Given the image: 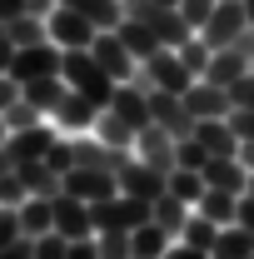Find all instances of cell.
<instances>
[{
  "label": "cell",
  "instance_id": "cell-28",
  "mask_svg": "<svg viewBox=\"0 0 254 259\" xmlns=\"http://www.w3.org/2000/svg\"><path fill=\"white\" fill-rule=\"evenodd\" d=\"M204 220H215V225H234V209H239V194H224V190H204L199 194V204H194Z\"/></svg>",
  "mask_w": 254,
  "mask_h": 259
},
{
  "label": "cell",
  "instance_id": "cell-17",
  "mask_svg": "<svg viewBox=\"0 0 254 259\" xmlns=\"http://www.w3.org/2000/svg\"><path fill=\"white\" fill-rule=\"evenodd\" d=\"M70 155H75V164H85V169H115V175H120L125 160H130L125 150H110L95 135H90V140H70Z\"/></svg>",
  "mask_w": 254,
  "mask_h": 259
},
{
  "label": "cell",
  "instance_id": "cell-20",
  "mask_svg": "<svg viewBox=\"0 0 254 259\" xmlns=\"http://www.w3.org/2000/svg\"><path fill=\"white\" fill-rule=\"evenodd\" d=\"M204 185L209 190H224V194H244V185H249V169L239 164V155H229V160H215L204 164Z\"/></svg>",
  "mask_w": 254,
  "mask_h": 259
},
{
  "label": "cell",
  "instance_id": "cell-14",
  "mask_svg": "<svg viewBox=\"0 0 254 259\" xmlns=\"http://www.w3.org/2000/svg\"><path fill=\"white\" fill-rule=\"evenodd\" d=\"M55 229H60L65 239H90V234H95V220H90V204L60 190V194H55Z\"/></svg>",
  "mask_w": 254,
  "mask_h": 259
},
{
  "label": "cell",
  "instance_id": "cell-30",
  "mask_svg": "<svg viewBox=\"0 0 254 259\" xmlns=\"http://www.w3.org/2000/svg\"><path fill=\"white\" fill-rule=\"evenodd\" d=\"M5 30H10V40L15 45H40V40H50V25L40 20V15H15V20H5Z\"/></svg>",
  "mask_w": 254,
  "mask_h": 259
},
{
  "label": "cell",
  "instance_id": "cell-9",
  "mask_svg": "<svg viewBox=\"0 0 254 259\" xmlns=\"http://www.w3.org/2000/svg\"><path fill=\"white\" fill-rule=\"evenodd\" d=\"M150 125H164L175 140H190L194 135V115L185 110V95H175V90H150Z\"/></svg>",
  "mask_w": 254,
  "mask_h": 259
},
{
  "label": "cell",
  "instance_id": "cell-22",
  "mask_svg": "<svg viewBox=\"0 0 254 259\" xmlns=\"http://www.w3.org/2000/svg\"><path fill=\"white\" fill-rule=\"evenodd\" d=\"M20 95L30 100L40 115H55V110H60V100L70 95V85H65V75H45V80H30V85H20Z\"/></svg>",
  "mask_w": 254,
  "mask_h": 259
},
{
  "label": "cell",
  "instance_id": "cell-44",
  "mask_svg": "<svg viewBox=\"0 0 254 259\" xmlns=\"http://www.w3.org/2000/svg\"><path fill=\"white\" fill-rule=\"evenodd\" d=\"M65 259H100V239L90 234V239H70V254Z\"/></svg>",
  "mask_w": 254,
  "mask_h": 259
},
{
  "label": "cell",
  "instance_id": "cell-51",
  "mask_svg": "<svg viewBox=\"0 0 254 259\" xmlns=\"http://www.w3.org/2000/svg\"><path fill=\"white\" fill-rule=\"evenodd\" d=\"M15 15H25V0H0V25L15 20Z\"/></svg>",
  "mask_w": 254,
  "mask_h": 259
},
{
  "label": "cell",
  "instance_id": "cell-52",
  "mask_svg": "<svg viewBox=\"0 0 254 259\" xmlns=\"http://www.w3.org/2000/svg\"><path fill=\"white\" fill-rule=\"evenodd\" d=\"M5 175H15V155H10V150L0 145V180H5Z\"/></svg>",
  "mask_w": 254,
  "mask_h": 259
},
{
  "label": "cell",
  "instance_id": "cell-5",
  "mask_svg": "<svg viewBox=\"0 0 254 259\" xmlns=\"http://www.w3.org/2000/svg\"><path fill=\"white\" fill-rule=\"evenodd\" d=\"M249 30V15H244V0H220L215 10H209V20L199 25V35L209 40V50H224V45H234L239 35Z\"/></svg>",
  "mask_w": 254,
  "mask_h": 259
},
{
  "label": "cell",
  "instance_id": "cell-12",
  "mask_svg": "<svg viewBox=\"0 0 254 259\" xmlns=\"http://www.w3.org/2000/svg\"><path fill=\"white\" fill-rule=\"evenodd\" d=\"M185 110H190L194 120H215V115H229V110H234V100H229V90L215 85V80H194L190 90H185Z\"/></svg>",
  "mask_w": 254,
  "mask_h": 259
},
{
  "label": "cell",
  "instance_id": "cell-31",
  "mask_svg": "<svg viewBox=\"0 0 254 259\" xmlns=\"http://www.w3.org/2000/svg\"><path fill=\"white\" fill-rule=\"evenodd\" d=\"M180 239H185V244H194V249H215V239H220V225H215V220H204V214L194 209L190 220H185V229H180Z\"/></svg>",
  "mask_w": 254,
  "mask_h": 259
},
{
  "label": "cell",
  "instance_id": "cell-15",
  "mask_svg": "<svg viewBox=\"0 0 254 259\" xmlns=\"http://www.w3.org/2000/svg\"><path fill=\"white\" fill-rule=\"evenodd\" d=\"M105 110H115L125 125L145 130V125H150V90H145V85H135V80H125V85H115V100H110Z\"/></svg>",
  "mask_w": 254,
  "mask_h": 259
},
{
  "label": "cell",
  "instance_id": "cell-40",
  "mask_svg": "<svg viewBox=\"0 0 254 259\" xmlns=\"http://www.w3.org/2000/svg\"><path fill=\"white\" fill-rule=\"evenodd\" d=\"M215 5H220V0H180V15H185L194 30H199V25L209 20V10H215Z\"/></svg>",
  "mask_w": 254,
  "mask_h": 259
},
{
  "label": "cell",
  "instance_id": "cell-23",
  "mask_svg": "<svg viewBox=\"0 0 254 259\" xmlns=\"http://www.w3.org/2000/svg\"><path fill=\"white\" fill-rule=\"evenodd\" d=\"M115 35H120V40H125V45H130V55H135V60H140V65L150 60L155 50H164V45H159V35L150 30L145 20H135V15H125V20L115 25Z\"/></svg>",
  "mask_w": 254,
  "mask_h": 259
},
{
  "label": "cell",
  "instance_id": "cell-21",
  "mask_svg": "<svg viewBox=\"0 0 254 259\" xmlns=\"http://www.w3.org/2000/svg\"><path fill=\"white\" fill-rule=\"evenodd\" d=\"M50 229H55V194H30L20 204V234L25 239H40Z\"/></svg>",
  "mask_w": 254,
  "mask_h": 259
},
{
  "label": "cell",
  "instance_id": "cell-4",
  "mask_svg": "<svg viewBox=\"0 0 254 259\" xmlns=\"http://www.w3.org/2000/svg\"><path fill=\"white\" fill-rule=\"evenodd\" d=\"M60 190L75 194V199H85V204H100V199L120 194V175H115V169H85V164H70V169L60 175Z\"/></svg>",
  "mask_w": 254,
  "mask_h": 259
},
{
  "label": "cell",
  "instance_id": "cell-46",
  "mask_svg": "<svg viewBox=\"0 0 254 259\" xmlns=\"http://www.w3.org/2000/svg\"><path fill=\"white\" fill-rule=\"evenodd\" d=\"M159 259H209V249H194V244H185V239H180V244H170Z\"/></svg>",
  "mask_w": 254,
  "mask_h": 259
},
{
  "label": "cell",
  "instance_id": "cell-54",
  "mask_svg": "<svg viewBox=\"0 0 254 259\" xmlns=\"http://www.w3.org/2000/svg\"><path fill=\"white\" fill-rule=\"evenodd\" d=\"M5 140H10V125H5V115H0V145H5Z\"/></svg>",
  "mask_w": 254,
  "mask_h": 259
},
{
  "label": "cell",
  "instance_id": "cell-11",
  "mask_svg": "<svg viewBox=\"0 0 254 259\" xmlns=\"http://www.w3.org/2000/svg\"><path fill=\"white\" fill-rule=\"evenodd\" d=\"M120 190H125V194H135V199H150V204H155L159 194L170 190V175H159L155 164H145L140 155H130V160H125V169H120Z\"/></svg>",
  "mask_w": 254,
  "mask_h": 259
},
{
  "label": "cell",
  "instance_id": "cell-18",
  "mask_svg": "<svg viewBox=\"0 0 254 259\" xmlns=\"http://www.w3.org/2000/svg\"><path fill=\"white\" fill-rule=\"evenodd\" d=\"M249 70H254V60L239 50V45H224V50H215V55H209V70H204L199 80H215V85H224V90H229V85H234L239 75H249Z\"/></svg>",
  "mask_w": 254,
  "mask_h": 259
},
{
  "label": "cell",
  "instance_id": "cell-49",
  "mask_svg": "<svg viewBox=\"0 0 254 259\" xmlns=\"http://www.w3.org/2000/svg\"><path fill=\"white\" fill-rule=\"evenodd\" d=\"M0 259H35V244L30 239H15L10 249H0Z\"/></svg>",
  "mask_w": 254,
  "mask_h": 259
},
{
  "label": "cell",
  "instance_id": "cell-32",
  "mask_svg": "<svg viewBox=\"0 0 254 259\" xmlns=\"http://www.w3.org/2000/svg\"><path fill=\"white\" fill-rule=\"evenodd\" d=\"M204 190H209V185H204L199 169H180V164L170 169V194H180L185 204H199V194H204Z\"/></svg>",
  "mask_w": 254,
  "mask_h": 259
},
{
  "label": "cell",
  "instance_id": "cell-6",
  "mask_svg": "<svg viewBox=\"0 0 254 259\" xmlns=\"http://www.w3.org/2000/svg\"><path fill=\"white\" fill-rule=\"evenodd\" d=\"M90 55L100 60V70H105L115 85H125V80H135V75H140V60L130 55V45H125L115 30H100L95 45H90Z\"/></svg>",
  "mask_w": 254,
  "mask_h": 259
},
{
  "label": "cell",
  "instance_id": "cell-36",
  "mask_svg": "<svg viewBox=\"0 0 254 259\" xmlns=\"http://www.w3.org/2000/svg\"><path fill=\"white\" fill-rule=\"evenodd\" d=\"M30 244H35V259H65V254H70V239H65L60 229L40 234V239H30Z\"/></svg>",
  "mask_w": 254,
  "mask_h": 259
},
{
  "label": "cell",
  "instance_id": "cell-38",
  "mask_svg": "<svg viewBox=\"0 0 254 259\" xmlns=\"http://www.w3.org/2000/svg\"><path fill=\"white\" fill-rule=\"evenodd\" d=\"M15 239H25L20 234V204H0V249H10Z\"/></svg>",
  "mask_w": 254,
  "mask_h": 259
},
{
  "label": "cell",
  "instance_id": "cell-19",
  "mask_svg": "<svg viewBox=\"0 0 254 259\" xmlns=\"http://www.w3.org/2000/svg\"><path fill=\"white\" fill-rule=\"evenodd\" d=\"M60 130H95V120H100V105L90 95H80V90H70V95L60 100V110L50 115Z\"/></svg>",
  "mask_w": 254,
  "mask_h": 259
},
{
  "label": "cell",
  "instance_id": "cell-24",
  "mask_svg": "<svg viewBox=\"0 0 254 259\" xmlns=\"http://www.w3.org/2000/svg\"><path fill=\"white\" fill-rule=\"evenodd\" d=\"M95 140H105L110 150H125V155H135V140H140V130L125 125L115 110H100V120H95Z\"/></svg>",
  "mask_w": 254,
  "mask_h": 259
},
{
  "label": "cell",
  "instance_id": "cell-59",
  "mask_svg": "<svg viewBox=\"0 0 254 259\" xmlns=\"http://www.w3.org/2000/svg\"><path fill=\"white\" fill-rule=\"evenodd\" d=\"M249 259H254V254H249Z\"/></svg>",
  "mask_w": 254,
  "mask_h": 259
},
{
  "label": "cell",
  "instance_id": "cell-1",
  "mask_svg": "<svg viewBox=\"0 0 254 259\" xmlns=\"http://www.w3.org/2000/svg\"><path fill=\"white\" fill-rule=\"evenodd\" d=\"M60 75H65V85H70V90L90 95L100 110L115 100V80L100 70V60L90 55V50H60Z\"/></svg>",
  "mask_w": 254,
  "mask_h": 259
},
{
  "label": "cell",
  "instance_id": "cell-37",
  "mask_svg": "<svg viewBox=\"0 0 254 259\" xmlns=\"http://www.w3.org/2000/svg\"><path fill=\"white\" fill-rule=\"evenodd\" d=\"M215 160V155H209V150H204V145H199V140H180V169H199V175H204V164Z\"/></svg>",
  "mask_w": 254,
  "mask_h": 259
},
{
  "label": "cell",
  "instance_id": "cell-55",
  "mask_svg": "<svg viewBox=\"0 0 254 259\" xmlns=\"http://www.w3.org/2000/svg\"><path fill=\"white\" fill-rule=\"evenodd\" d=\"M244 15H249V25H254V0H244Z\"/></svg>",
  "mask_w": 254,
  "mask_h": 259
},
{
  "label": "cell",
  "instance_id": "cell-43",
  "mask_svg": "<svg viewBox=\"0 0 254 259\" xmlns=\"http://www.w3.org/2000/svg\"><path fill=\"white\" fill-rule=\"evenodd\" d=\"M25 199H30V194L20 190V180H15V175H5V180H0V204H25Z\"/></svg>",
  "mask_w": 254,
  "mask_h": 259
},
{
  "label": "cell",
  "instance_id": "cell-16",
  "mask_svg": "<svg viewBox=\"0 0 254 259\" xmlns=\"http://www.w3.org/2000/svg\"><path fill=\"white\" fill-rule=\"evenodd\" d=\"M194 140H199L209 155H220V160L239 155V135H234V125H229V115H215V120H194Z\"/></svg>",
  "mask_w": 254,
  "mask_h": 259
},
{
  "label": "cell",
  "instance_id": "cell-56",
  "mask_svg": "<svg viewBox=\"0 0 254 259\" xmlns=\"http://www.w3.org/2000/svg\"><path fill=\"white\" fill-rule=\"evenodd\" d=\"M244 194H254V169H249V185H244Z\"/></svg>",
  "mask_w": 254,
  "mask_h": 259
},
{
  "label": "cell",
  "instance_id": "cell-57",
  "mask_svg": "<svg viewBox=\"0 0 254 259\" xmlns=\"http://www.w3.org/2000/svg\"><path fill=\"white\" fill-rule=\"evenodd\" d=\"M159 5H180V0H159Z\"/></svg>",
  "mask_w": 254,
  "mask_h": 259
},
{
  "label": "cell",
  "instance_id": "cell-48",
  "mask_svg": "<svg viewBox=\"0 0 254 259\" xmlns=\"http://www.w3.org/2000/svg\"><path fill=\"white\" fill-rule=\"evenodd\" d=\"M234 225L254 229V194H239V209H234Z\"/></svg>",
  "mask_w": 254,
  "mask_h": 259
},
{
  "label": "cell",
  "instance_id": "cell-34",
  "mask_svg": "<svg viewBox=\"0 0 254 259\" xmlns=\"http://www.w3.org/2000/svg\"><path fill=\"white\" fill-rule=\"evenodd\" d=\"M100 259H135L130 229H100Z\"/></svg>",
  "mask_w": 254,
  "mask_h": 259
},
{
  "label": "cell",
  "instance_id": "cell-8",
  "mask_svg": "<svg viewBox=\"0 0 254 259\" xmlns=\"http://www.w3.org/2000/svg\"><path fill=\"white\" fill-rule=\"evenodd\" d=\"M10 75H15L20 85H30V80H45V75H60V45H55V40L20 45V50H15V65H10Z\"/></svg>",
  "mask_w": 254,
  "mask_h": 259
},
{
  "label": "cell",
  "instance_id": "cell-29",
  "mask_svg": "<svg viewBox=\"0 0 254 259\" xmlns=\"http://www.w3.org/2000/svg\"><path fill=\"white\" fill-rule=\"evenodd\" d=\"M185 220H190V204H185L180 194L164 190V194L155 199V225H164L170 234H180V229H185Z\"/></svg>",
  "mask_w": 254,
  "mask_h": 259
},
{
  "label": "cell",
  "instance_id": "cell-27",
  "mask_svg": "<svg viewBox=\"0 0 254 259\" xmlns=\"http://www.w3.org/2000/svg\"><path fill=\"white\" fill-rule=\"evenodd\" d=\"M130 249H135V259H159L164 249H170V229L164 225H140V229H130Z\"/></svg>",
  "mask_w": 254,
  "mask_h": 259
},
{
  "label": "cell",
  "instance_id": "cell-10",
  "mask_svg": "<svg viewBox=\"0 0 254 259\" xmlns=\"http://www.w3.org/2000/svg\"><path fill=\"white\" fill-rule=\"evenodd\" d=\"M135 155H140L145 164H155L159 175H170V169L180 164V140H175L164 125H145L140 140H135Z\"/></svg>",
  "mask_w": 254,
  "mask_h": 259
},
{
  "label": "cell",
  "instance_id": "cell-39",
  "mask_svg": "<svg viewBox=\"0 0 254 259\" xmlns=\"http://www.w3.org/2000/svg\"><path fill=\"white\" fill-rule=\"evenodd\" d=\"M229 100H234V110H254V70L229 85Z\"/></svg>",
  "mask_w": 254,
  "mask_h": 259
},
{
  "label": "cell",
  "instance_id": "cell-26",
  "mask_svg": "<svg viewBox=\"0 0 254 259\" xmlns=\"http://www.w3.org/2000/svg\"><path fill=\"white\" fill-rule=\"evenodd\" d=\"M249 254H254V229L244 225H224L215 249H209V259H249Z\"/></svg>",
  "mask_w": 254,
  "mask_h": 259
},
{
  "label": "cell",
  "instance_id": "cell-50",
  "mask_svg": "<svg viewBox=\"0 0 254 259\" xmlns=\"http://www.w3.org/2000/svg\"><path fill=\"white\" fill-rule=\"evenodd\" d=\"M25 10H30V15H40V20H50V15L60 10V0H25Z\"/></svg>",
  "mask_w": 254,
  "mask_h": 259
},
{
  "label": "cell",
  "instance_id": "cell-33",
  "mask_svg": "<svg viewBox=\"0 0 254 259\" xmlns=\"http://www.w3.org/2000/svg\"><path fill=\"white\" fill-rule=\"evenodd\" d=\"M209 55H215V50H209V40H204V35H190V40L180 45V60H185V70H190L194 80L209 70Z\"/></svg>",
  "mask_w": 254,
  "mask_h": 259
},
{
  "label": "cell",
  "instance_id": "cell-47",
  "mask_svg": "<svg viewBox=\"0 0 254 259\" xmlns=\"http://www.w3.org/2000/svg\"><path fill=\"white\" fill-rule=\"evenodd\" d=\"M15 50H20V45H15V40H10V30L0 25V70H5V75H10V65H15Z\"/></svg>",
  "mask_w": 254,
  "mask_h": 259
},
{
  "label": "cell",
  "instance_id": "cell-35",
  "mask_svg": "<svg viewBox=\"0 0 254 259\" xmlns=\"http://www.w3.org/2000/svg\"><path fill=\"white\" fill-rule=\"evenodd\" d=\"M40 120H45V115H40V110H35V105H30L25 95H20L15 105H10V110H5V125H10V135H15V130H30V125H40Z\"/></svg>",
  "mask_w": 254,
  "mask_h": 259
},
{
  "label": "cell",
  "instance_id": "cell-41",
  "mask_svg": "<svg viewBox=\"0 0 254 259\" xmlns=\"http://www.w3.org/2000/svg\"><path fill=\"white\" fill-rule=\"evenodd\" d=\"M229 125H234V135H239V145L254 140V110H229Z\"/></svg>",
  "mask_w": 254,
  "mask_h": 259
},
{
  "label": "cell",
  "instance_id": "cell-42",
  "mask_svg": "<svg viewBox=\"0 0 254 259\" xmlns=\"http://www.w3.org/2000/svg\"><path fill=\"white\" fill-rule=\"evenodd\" d=\"M45 164H50V169H70V164H75V155H70V140H55V150H50V155H45Z\"/></svg>",
  "mask_w": 254,
  "mask_h": 259
},
{
  "label": "cell",
  "instance_id": "cell-58",
  "mask_svg": "<svg viewBox=\"0 0 254 259\" xmlns=\"http://www.w3.org/2000/svg\"><path fill=\"white\" fill-rule=\"evenodd\" d=\"M0 75H5V70H0Z\"/></svg>",
  "mask_w": 254,
  "mask_h": 259
},
{
  "label": "cell",
  "instance_id": "cell-13",
  "mask_svg": "<svg viewBox=\"0 0 254 259\" xmlns=\"http://www.w3.org/2000/svg\"><path fill=\"white\" fill-rule=\"evenodd\" d=\"M55 140H60L55 125H45V120H40V125H30V130H15V135L5 140V150L15 155V164H25V160H45V155L55 150Z\"/></svg>",
  "mask_w": 254,
  "mask_h": 259
},
{
  "label": "cell",
  "instance_id": "cell-45",
  "mask_svg": "<svg viewBox=\"0 0 254 259\" xmlns=\"http://www.w3.org/2000/svg\"><path fill=\"white\" fill-rule=\"evenodd\" d=\"M15 100H20V80H15V75H0V115H5Z\"/></svg>",
  "mask_w": 254,
  "mask_h": 259
},
{
  "label": "cell",
  "instance_id": "cell-25",
  "mask_svg": "<svg viewBox=\"0 0 254 259\" xmlns=\"http://www.w3.org/2000/svg\"><path fill=\"white\" fill-rule=\"evenodd\" d=\"M15 180L25 194H60V169H50L45 160H25L15 164Z\"/></svg>",
  "mask_w": 254,
  "mask_h": 259
},
{
  "label": "cell",
  "instance_id": "cell-2",
  "mask_svg": "<svg viewBox=\"0 0 254 259\" xmlns=\"http://www.w3.org/2000/svg\"><path fill=\"white\" fill-rule=\"evenodd\" d=\"M90 220H95V229H140V225L155 220V204L120 190L110 199H100V204H90Z\"/></svg>",
  "mask_w": 254,
  "mask_h": 259
},
{
  "label": "cell",
  "instance_id": "cell-3",
  "mask_svg": "<svg viewBox=\"0 0 254 259\" xmlns=\"http://www.w3.org/2000/svg\"><path fill=\"white\" fill-rule=\"evenodd\" d=\"M135 85H145V90H175V95H185L194 85V75L185 70V60H180V50H155L150 60L140 65V75H135Z\"/></svg>",
  "mask_w": 254,
  "mask_h": 259
},
{
  "label": "cell",
  "instance_id": "cell-53",
  "mask_svg": "<svg viewBox=\"0 0 254 259\" xmlns=\"http://www.w3.org/2000/svg\"><path fill=\"white\" fill-rule=\"evenodd\" d=\"M239 164H244V169H254V140H244V145H239Z\"/></svg>",
  "mask_w": 254,
  "mask_h": 259
},
{
  "label": "cell",
  "instance_id": "cell-7",
  "mask_svg": "<svg viewBox=\"0 0 254 259\" xmlns=\"http://www.w3.org/2000/svg\"><path fill=\"white\" fill-rule=\"evenodd\" d=\"M45 25H50V40H55L60 50H90V45H95V35H100L95 20H85V15H80V10H70V5H60Z\"/></svg>",
  "mask_w": 254,
  "mask_h": 259
}]
</instances>
